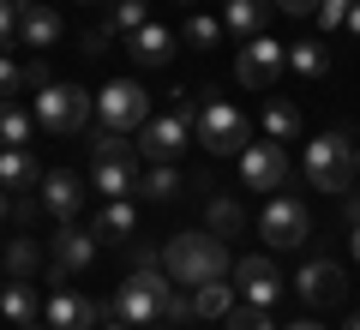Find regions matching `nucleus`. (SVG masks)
<instances>
[{
    "mask_svg": "<svg viewBox=\"0 0 360 330\" xmlns=\"http://www.w3.org/2000/svg\"><path fill=\"white\" fill-rule=\"evenodd\" d=\"M96 330H132V324H120V318H108V324H96Z\"/></svg>",
    "mask_w": 360,
    "mask_h": 330,
    "instance_id": "obj_43",
    "label": "nucleus"
},
{
    "mask_svg": "<svg viewBox=\"0 0 360 330\" xmlns=\"http://www.w3.org/2000/svg\"><path fill=\"white\" fill-rule=\"evenodd\" d=\"M90 186L108 192V198H127V192H139V174H132V163H96L90 168Z\"/></svg>",
    "mask_w": 360,
    "mask_h": 330,
    "instance_id": "obj_23",
    "label": "nucleus"
},
{
    "mask_svg": "<svg viewBox=\"0 0 360 330\" xmlns=\"http://www.w3.org/2000/svg\"><path fill=\"white\" fill-rule=\"evenodd\" d=\"M127 49H132V61H139V66H162L168 54H174V30H168V25H139L127 37Z\"/></svg>",
    "mask_w": 360,
    "mask_h": 330,
    "instance_id": "obj_17",
    "label": "nucleus"
},
{
    "mask_svg": "<svg viewBox=\"0 0 360 330\" xmlns=\"http://www.w3.org/2000/svg\"><path fill=\"white\" fill-rule=\"evenodd\" d=\"M37 163H30V151H0V186L6 192H30L37 186Z\"/></svg>",
    "mask_w": 360,
    "mask_h": 330,
    "instance_id": "obj_24",
    "label": "nucleus"
},
{
    "mask_svg": "<svg viewBox=\"0 0 360 330\" xmlns=\"http://www.w3.org/2000/svg\"><path fill=\"white\" fill-rule=\"evenodd\" d=\"M18 330H49V324H18Z\"/></svg>",
    "mask_w": 360,
    "mask_h": 330,
    "instance_id": "obj_47",
    "label": "nucleus"
},
{
    "mask_svg": "<svg viewBox=\"0 0 360 330\" xmlns=\"http://www.w3.org/2000/svg\"><path fill=\"white\" fill-rule=\"evenodd\" d=\"M198 144H205L210 156H240L246 144H252V127H246V115L234 102L210 96L205 108H198Z\"/></svg>",
    "mask_w": 360,
    "mask_h": 330,
    "instance_id": "obj_4",
    "label": "nucleus"
},
{
    "mask_svg": "<svg viewBox=\"0 0 360 330\" xmlns=\"http://www.w3.org/2000/svg\"><path fill=\"white\" fill-rule=\"evenodd\" d=\"M84 132H90V156H96V163H132V156H139L132 132H115V127H103V120L84 127Z\"/></svg>",
    "mask_w": 360,
    "mask_h": 330,
    "instance_id": "obj_20",
    "label": "nucleus"
},
{
    "mask_svg": "<svg viewBox=\"0 0 360 330\" xmlns=\"http://www.w3.org/2000/svg\"><path fill=\"white\" fill-rule=\"evenodd\" d=\"M84 6H90V0H84Z\"/></svg>",
    "mask_w": 360,
    "mask_h": 330,
    "instance_id": "obj_51",
    "label": "nucleus"
},
{
    "mask_svg": "<svg viewBox=\"0 0 360 330\" xmlns=\"http://www.w3.org/2000/svg\"><path fill=\"white\" fill-rule=\"evenodd\" d=\"M307 180L319 192H348V180H354V144L342 132H319L307 144Z\"/></svg>",
    "mask_w": 360,
    "mask_h": 330,
    "instance_id": "obj_5",
    "label": "nucleus"
},
{
    "mask_svg": "<svg viewBox=\"0 0 360 330\" xmlns=\"http://www.w3.org/2000/svg\"><path fill=\"white\" fill-rule=\"evenodd\" d=\"M96 120L115 132H139L144 120H150V90L132 84V78H115V84L96 90Z\"/></svg>",
    "mask_w": 360,
    "mask_h": 330,
    "instance_id": "obj_6",
    "label": "nucleus"
},
{
    "mask_svg": "<svg viewBox=\"0 0 360 330\" xmlns=\"http://www.w3.org/2000/svg\"><path fill=\"white\" fill-rule=\"evenodd\" d=\"M348 330H360V318H348Z\"/></svg>",
    "mask_w": 360,
    "mask_h": 330,
    "instance_id": "obj_48",
    "label": "nucleus"
},
{
    "mask_svg": "<svg viewBox=\"0 0 360 330\" xmlns=\"http://www.w3.org/2000/svg\"><path fill=\"white\" fill-rule=\"evenodd\" d=\"M283 66H288V49L270 42V37H246V49L234 54V78H240L246 90H270Z\"/></svg>",
    "mask_w": 360,
    "mask_h": 330,
    "instance_id": "obj_8",
    "label": "nucleus"
},
{
    "mask_svg": "<svg viewBox=\"0 0 360 330\" xmlns=\"http://www.w3.org/2000/svg\"><path fill=\"white\" fill-rule=\"evenodd\" d=\"M288 66L300 78H324L330 72V54H324V42H288Z\"/></svg>",
    "mask_w": 360,
    "mask_h": 330,
    "instance_id": "obj_27",
    "label": "nucleus"
},
{
    "mask_svg": "<svg viewBox=\"0 0 360 330\" xmlns=\"http://www.w3.org/2000/svg\"><path fill=\"white\" fill-rule=\"evenodd\" d=\"M25 78H30L37 90H42V84H54V78H49V66H42V61H30V66H25Z\"/></svg>",
    "mask_w": 360,
    "mask_h": 330,
    "instance_id": "obj_39",
    "label": "nucleus"
},
{
    "mask_svg": "<svg viewBox=\"0 0 360 330\" xmlns=\"http://www.w3.org/2000/svg\"><path fill=\"white\" fill-rule=\"evenodd\" d=\"M90 258H96V234L78 229V222H60V234H54V258H49V277L66 282V277H78Z\"/></svg>",
    "mask_w": 360,
    "mask_h": 330,
    "instance_id": "obj_12",
    "label": "nucleus"
},
{
    "mask_svg": "<svg viewBox=\"0 0 360 330\" xmlns=\"http://www.w3.org/2000/svg\"><path fill=\"white\" fill-rule=\"evenodd\" d=\"M96 120V96L84 84H42L37 90V127L54 139H78Z\"/></svg>",
    "mask_w": 360,
    "mask_h": 330,
    "instance_id": "obj_3",
    "label": "nucleus"
},
{
    "mask_svg": "<svg viewBox=\"0 0 360 330\" xmlns=\"http://www.w3.org/2000/svg\"><path fill=\"white\" fill-rule=\"evenodd\" d=\"M258 229H264V241L276 246V253H288V246H300L312 234V210L295 198V192H270L264 216H258Z\"/></svg>",
    "mask_w": 360,
    "mask_h": 330,
    "instance_id": "obj_7",
    "label": "nucleus"
},
{
    "mask_svg": "<svg viewBox=\"0 0 360 330\" xmlns=\"http://www.w3.org/2000/svg\"><path fill=\"white\" fill-rule=\"evenodd\" d=\"M6 270H13V277H30V270H37V241H13L6 246Z\"/></svg>",
    "mask_w": 360,
    "mask_h": 330,
    "instance_id": "obj_33",
    "label": "nucleus"
},
{
    "mask_svg": "<svg viewBox=\"0 0 360 330\" xmlns=\"http://www.w3.org/2000/svg\"><path fill=\"white\" fill-rule=\"evenodd\" d=\"M240 180H246V192H283L288 151L276 139H270V144H246V151H240Z\"/></svg>",
    "mask_w": 360,
    "mask_h": 330,
    "instance_id": "obj_10",
    "label": "nucleus"
},
{
    "mask_svg": "<svg viewBox=\"0 0 360 330\" xmlns=\"http://www.w3.org/2000/svg\"><path fill=\"white\" fill-rule=\"evenodd\" d=\"M132 144H139V156H150V163H180V151H186V102H180L174 115H150Z\"/></svg>",
    "mask_w": 360,
    "mask_h": 330,
    "instance_id": "obj_9",
    "label": "nucleus"
},
{
    "mask_svg": "<svg viewBox=\"0 0 360 330\" xmlns=\"http://www.w3.org/2000/svg\"><path fill=\"white\" fill-rule=\"evenodd\" d=\"M234 288H240L252 306H276L283 277H276V265H270L264 253H252V258H240V265H234Z\"/></svg>",
    "mask_w": 360,
    "mask_h": 330,
    "instance_id": "obj_15",
    "label": "nucleus"
},
{
    "mask_svg": "<svg viewBox=\"0 0 360 330\" xmlns=\"http://www.w3.org/2000/svg\"><path fill=\"white\" fill-rule=\"evenodd\" d=\"M30 84V78H25V66H18V61H6V54H0V102H13L18 96V90H25Z\"/></svg>",
    "mask_w": 360,
    "mask_h": 330,
    "instance_id": "obj_34",
    "label": "nucleus"
},
{
    "mask_svg": "<svg viewBox=\"0 0 360 330\" xmlns=\"http://www.w3.org/2000/svg\"><path fill=\"white\" fill-rule=\"evenodd\" d=\"M342 25L354 30V37H360V0H354V6H348V18H342Z\"/></svg>",
    "mask_w": 360,
    "mask_h": 330,
    "instance_id": "obj_41",
    "label": "nucleus"
},
{
    "mask_svg": "<svg viewBox=\"0 0 360 330\" xmlns=\"http://www.w3.org/2000/svg\"><path fill=\"white\" fill-rule=\"evenodd\" d=\"M139 192H144V198H156V204H162V198H174V192H180V168H174V163H156L150 174L139 180Z\"/></svg>",
    "mask_w": 360,
    "mask_h": 330,
    "instance_id": "obj_31",
    "label": "nucleus"
},
{
    "mask_svg": "<svg viewBox=\"0 0 360 330\" xmlns=\"http://www.w3.org/2000/svg\"><path fill=\"white\" fill-rule=\"evenodd\" d=\"M348 6H354V0H319V25H324V30H336V25L348 18Z\"/></svg>",
    "mask_w": 360,
    "mask_h": 330,
    "instance_id": "obj_35",
    "label": "nucleus"
},
{
    "mask_svg": "<svg viewBox=\"0 0 360 330\" xmlns=\"http://www.w3.org/2000/svg\"><path fill=\"white\" fill-rule=\"evenodd\" d=\"M288 330H324V324H312V318H300V324H288Z\"/></svg>",
    "mask_w": 360,
    "mask_h": 330,
    "instance_id": "obj_44",
    "label": "nucleus"
},
{
    "mask_svg": "<svg viewBox=\"0 0 360 330\" xmlns=\"http://www.w3.org/2000/svg\"><path fill=\"white\" fill-rule=\"evenodd\" d=\"M222 324H229V330H276V324L264 318V306H252V300H246V306H234V312L222 318Z\"/></svg>",
    "mask_w": 360,
    "mask_h": 330,
    "instance_id": "obj_32",
    "label": "nucleus"
},
{
    "mask_svg": "<svg viewBox=\"0 0 360 330\" xmlns=\"http://www.w3.org/2000/svg\"><path fill=\"white\" fill-rule=\"evenodd\" d=\"M246 229V210L234 198H210V234L217 241H229V234H240Z\"/></svg>",
    "mask_w": 360,
    "mask_h": 330,
    "instance_id": "obj_30",
    "label": "nucleus"
},
{
    "mask_svg": "<svg viewBox=\"0 0 360 330\" xmlns=\"http://www.w3.org/2000/svg\"><path fill=\"white\" fill-rule=\"evenodd\" d=\"M348 222H360V192H348Z\"/></svg>",
    "mask_w": 360,
    "mask_h": 330,
    "instance_id": "obj_42",
    "label": "nucleus"
},
{
    "mask_svg": "<svg viewBox=\"0 0 360 330\" xmlns=\"http://www.w3.org/2000/svg\"><path fill=\"white\" fill-rule=\"evenodd\" d=\"M42 318H49V330H96L103 324V306L90 300V294H78V288H54Z\"/></svg>",
    "mask_w": 360,
    "mask_h": 330,
    "instance_id": "obj_13",
    "label": "nucleus"
},
{
    "mask_svg": "<svg viewBox=\"0 0 360 330\" xmlns=\"http://www.w3.org/2000/svg\"><path fill=\"white\" fill-rule=\"evenodd\" d=\"M162 270H168V282L198 288V282H210V277H229V246L210 229L174 234V241H162Z\"/></svg>",
    "mask_w": 360,
    "mask_h": 330,
    "instance_id": "obj_2",
    "label": "nucleus"
},
{
    "mask_svg": "<svg viewBox=\"0 0 360 330\" xmlns=\"http://www.w3.org/2000/svg\"><path fill=\"white\" fill-rule=\"evenodd\" d=\"M180 42H186V49H217V42H222V18L193 13L186 25H180Z\"/></svg>",
    "mask_w": 360,
    "mask_h": 330,
    "instance_id": "obj_29",
    "label": "nucleus"
},
{
    "mask_svg": "<svg viewBox=\"0 0 360 330\" xmlns=\"http://www.w3.org/2000/svg\"><path fill=\"white\" fill-rule=\"evenodd\" d=\"M0 312H6V324H37V282L13 277L0 288Z\"/></svg>",
    "mask_w": 360,
    "mask_h": 330,
    "instance_id": "obj_19",
    "label": "nucleus"
},
{
    "mask_svg": "<svg viewBox=\"0 0 360 330\" xmlns=\"http://www.w3.org/2000/svg\"><path fill=\"white\" fill-rule=\"evenodd\" d=\"M18 37H25V49H54L60 42V13L42 6V0H25L18 6Z\"/></svg>",
    "mask_w": 360,
    "mask_h": 330,
    "instance_id": "obj_16",
    "label": "nucleus"
},
{
    "mask_svg": "<svg viewBox=\"0 0 360 330\" xmlns=\"http://www.w3.org/2000/svg\"><path fill=\"white\" fill-rule=\"evenodd\" d=\"M270 6L276 0H229V13H222V30H234V37H258L270 18Z\"/></svg>",
    "mask_w": 360,
    "mask_h": 330,
    "instance_id": "obj_21",
    "label": "nucleus"
},
{
    "mask_svg": "<svg viewBox=\"0 0 360 330\" xmlns=\"http://www.w3.org/2000/svg\"><path fill=\"white\" fill-rule=\"evenodd\" d=\"M18 37V0H0V49Z\"/></svg>",
    "mask_w": 360,
    "mask_h": 330,
    "instance_id": "obj_36",
    "label": "nucleus"
},
{
    "mask_svg": "<svg viewBox=\"0 0 360 330\" xmlns=\"http://www.w3.org/2000/svg\"><path fill=\"white\" fill-rule=\"evenodd\" d=\"M132 229H139V216H132V204H127V198H108V210L96 216V229H90V234H96V241H127Z\"/></svg>",
    "mask_w": 360,
    "mask_h": 330,
    "instance_id": "obj_25",
    "label": "nucleus"
},
{
    "mask_svg": "<svg viewBox=\"0 0 360 330\" xmlns=\"http://www.w3.org/2000/svg\"><path fill=\"white\" fill-rule=\"evenodd\" d=\"M108 312H115L120 324L144 330V324H168V318H193V306L168 288V270L162 265H144V270H132V277L115 288Z\"/></svg>",
    "mask_w": 360,
    "mask_h": 330,
    "instance_id": "obj_1",
    "label": "nucleus"
},
{
    "mask_svg": "<svg viewBox=\"0 0 360 330\" xmlns=\"http://www.w3.org/2000/svg\"><path fill=\"white\" fill-rule=\"evenodd\" d=\"M295 288H300L307 306H336L348 294V277H342V265H330V258H312V265H300Z\"/></svg>",
    "mask_w": 360,
    "mask_h": 330,
    "instance_id": "obj_14",
    "label": "nucleus"
},
{
    "mask_svg": "<svg viewBox=\"0 0 360 330\" xmlns=\"http://www.w3.org/2000/svg\"><path fill=\"white\" fill-rule=\"evenodd\" d=\"M186 306H193V318H229V312H234V288H229V277L198 282V288L186 294Z\"/></svg>",
    "mask_w": 360,
    "mask_h": 330,
    "instance_id": "obj_18",
    "label": "nucleus"
},
{
    "mask_svg": "<svg viewBox=\"0 0 360 330\" xmlns=\"http://www.w3.org/2000/svg\"><path fill=\"white\" fill-rule=\"evenodd\" d=\"M37 139V115H25L18 102H0V151H25Z\"/></svg>",
    "mask_w": 360,
    "mask_h": 330,
    "instance_id": "obj_22",
    "label": "nucleus"
},
{
    "mask_svg": "<svg viewBox=\"0 0 360 330\" xmlns=\"http://www.w3.org/2000/svg\"><path fill=\"white\" fill-rule=\"evenodd\" d=\"M354 174H360V144H354Z\"/></svg>",
    "mask_w": 360,
    "mask_h": 330,
    "instance_id": "obj_46",
    "label": "nucleus"
},
{
    "mask_svg": "<svg viewBox=\"0 0 360 330\" xmlns=\"http://www.w3.org/2000/svg\"><path fill=\"white\" fill-rule=\"evenodd\" d=\"M13 204H18V192H6V186H0V216H13Z\"/></svg>",
    "mask_w": 360,
    "mask_h": 330,
    "instance_id": "obj_40",
    "label": "nucleus"
},
{
    "mask_svg": "<svg viewBox=\"0 0 360 330\" xmlns=\"http://www.w3.org/2000/svg\"><path fill=\"white\" fill-rule=\"evenodd\" d=\"M108 25L115 37H132L139 25H150V0H108Z\"/></svg>",
    "mask_w": 360,
    "mask_h": 330,
    "instance_id": "obj_28",
    "label": "nucleus"
},
{
    "mask_svg": "<svg viewBox=\"0 0 360 330\" xmlns=\"http://www.w3.org/2000/svg\"><path fill=\"white\" fill-rule=\"evenodd\" d=\"M288 18H307V13H319V0H276Z\"/></svg>",
    "mask_w": 360,
    "mask_h": 330,
    "instance_id": "obj_38",
    "label": "nucleus"
},
{
    "mask_svg": "<svg viewBox=\"0 0 360 330\" xmlns=\"http://www.w3.org/2000/svg\"><path fill=\"white\" fill-rule=\"evenodd\" d=\"M264 132H270L276 144L300 139V108H295V102H283V96H270V102H264Z\"/></svg>",
    "mask_w": 360,
    "mask_h": 330,
    "instance_id": "obj_26",
    "label": "nucleus"
},
{
    "mask_svg": "<svg viewBox=\"0 0 360 330\" xmlns=\"http://www.w3.org/2000/svg\"><path fill=\"white\" fill-rule=\"evenodd\" d=\"M0 288H6V282H0Z\"/></svg>",
    "mask_w": 360,
    "mask_h": 330,
    "instance_id": "obj_50",
    "label": "nucleus"
},
{
    "mask_svg": "<svg viewBox=\"0 0 360 330\" xmlns=\"http://www.w3.org/2000/svg\"><path fill=\"white\" fill-rule=\"evenodd\" d=\"M180 6H193V0H180Z\"/></svg>",
    "mask_w": 360,
    "mask_h": 330,
    "instance_id": "obj_49",
    "label": "nucleus"
},
{
    "mask_svg": "<svg viewBox=\"0 0 360 330\" xmlns=\"http://www.w3.org/2000/svg\"><path fill=\"white\" fill-rule=\"evenodd\" d=\"M37 204L54 216V222H72V216L84 210V180H78L72 168H49V174L37 180Z\"/></svg>",
    "mask_w": 360,
    "mask_h": 330,
    "instance_id": "obj_11",
    "label": "nucleus"
},
{
    "mask_svg": "<svg viewBox=\"0 0 360 330\" xmlns=\"http://www.w3.org/2000/svg\"><path fill=\"white\" fill-rule=\"evenodd\" d=\"M108 42H115V25H96L84 37V54H108Z\"/></svg>",
    "mask_w": 360,
    "mask_h": 330,
    "instance_id": "obj_37",
    "label": "nucleus"
},
{
    "mask_svg": "<svg viewBox=\"0 0 360 330\" xmlns=\"http://www.w3.org/2000/svg\"><path fill=\"white\" fill-rule=\"evenodd\" d=\"M354 258H360V222H354Z\"/></svg>",
    "mask_w": 360,
    "mask_h": 330,
    "instance_id": "obj_45",
    "label": "nucleus"
}]
</instances>
